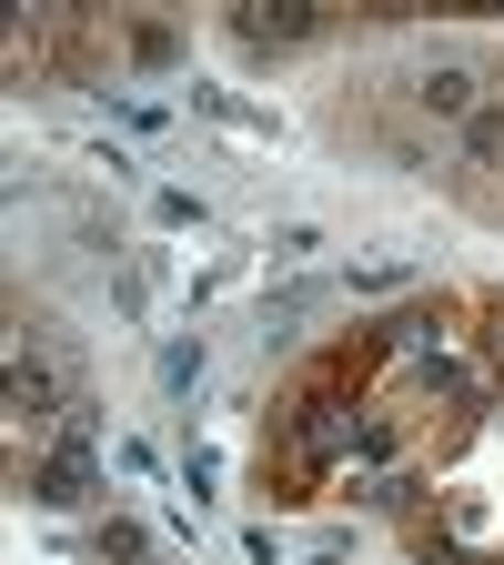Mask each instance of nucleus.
<instances>
[{"mask_svg":"<svg viewBox=\"0 0 504 565\" xmlns=\"http://www.w3.org/2000/svg\"><path fill=\"white\" fill-rule=\"evenodd\" d=\"M313 11H243V41H313Z\"/></svg>","mask_w":504,"mask_h":565,"instance_id":"1","label":"nucleus"}]
</instances>
